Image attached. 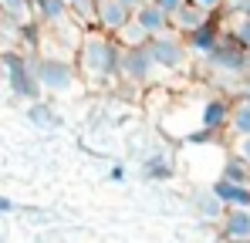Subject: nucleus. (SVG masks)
Masks as SVG:
<instances>
[{"label": "nucleus", "mask_w": 250, "mask_h": 243, "mask_svg": "<svg viewBox=\"0 0 250 243\" xmlns=\"http://www.w3.org/2000/svg\"><path fill=\"white\" fill-rule=\"evenodd\" d=\"M75 54H78V71L88 81L122 78V44H119L115 34L102 31V27H84Z\"/></svg>", "instance_id": "1"}, {"label": "nucleus", "mask_w": 250, "mask_h": 243, "mask_svg": "<svg viewBox=\"0 0 250 243\" xmlns=\"http://www.w3.org/2000/svg\"><path fill=\"white\" fill-rule=\"evenodd\" d=\"M0 68H3V75H7V84H10V91H14V98H21V101H38L44 95V84H41V78H38V71H34V61H31L24 51H17V47L0 51Z\"/></svg>", "instance_id": "2"}, {"label": "nucleus", "mask_w": 250, "mask_h": 243, "mask_svg": "<svg viewBox=\"0 0 250 243\" xmlns=\"http://www.w3.org/2000/svg\"><path fill=\"white\" fill-rule=\"evenodd\" d=\"M31 61H34V71L41 78L44 91L47 95H68L75 84H78V61L64 58V54H41V51H31Z\"/></svg>", "instance_id": "3"}, {"label": "nucleus", "mask_w": 250, "mask_h": 243, "mask_svg": "<svg viewBox=\"0 0 250 243\" xmlns=\"http://www.w3.org/2000/svg\"><path fill=\"white\" fill-rule=\"evenodd\" d=\"M247 58H250V51L240 44V40L233 38V34H223L220 44L209 51L203 61L209 64V71H216V75H227V78H247Z\"/></svg>", "instance_id": "4"}, {"label": "nucleus", "mask_w": 250, "mask_h": 243, "mask_svg": "<svg viewBox=\"0 0 250 243\" xmlns=\"http://www.w3.org/2000/svg\"><path fill=\"white\" fill-rule=\"evenodd\" d=\"M149 51L156 58V68L159 71H183L189 64V44L179 31H166V34H156L149 38Z\"/></svg>", "instance_id": "5"}, {"label": "nucleus", "mask_w": 250, "mask_h": 243, "mask_svg": "<svg viewBox=\"0 0 250 243\" xmlns=\"http://www.w3.org/2000/svg\"><path fill=\"white\" fill-rule=\"evenodd\" d=\"M156 68V58L149 51V44H139V47H125L122 44V81H152Z\"/></svg>", "instance_id": "6"}, {"label": "nucleus", "mask_w": 250, "mask_h": 243, "mask_svg": "<svg viewBox=\"0 0 250 243\" xmlns=\"http://www.w3.org/2000/svg\"><path fill=\"white\" fill-rule=\"evenodd\" d=\"M183 38H186V44H189V51H193V54L207 58L209 51L220 44V38H223V31H220V14H213L207 24H200L196 31H189V34H183Z\"/></svg>", "instance_id": "7"}, {"label": "nucleus", "mask_w": 250, "mask_h": 243, "mask_svg": "<svg viewBox=\"0 0 250 243\" xmlns=\"http://www.w3.org/2000/svg\"><path fill=\"white\" fill-rule=\"evenodd\" d=\"M132 7L122 3V0H98V24L95 27H102V31H108V34H119L125 24L132 20Z\"/></svg>", "instance_id": "8"}, {"label": "nucleus", "mask_w": 250, "mask_h": 243, "mask_svg": "<svg viewBox=\"0 0 250 243\" xmlns=\"http://www.w3.org/2000/svg\"><path fill=\"white\" fill-rule=\"evenodd\" d=\"M230 108H233V101L223 98V95L207 98L203 108H200V122H203V128H209V132H223V128L230 125Z\"/></svg>", "instance_id": "9"}, {"label": "nucleus", "mask_w": 250, "mask_h": 243, "mask_svg": "<svg viewBox=\"0 0 250 243\" xmlns=\"http://www.w3.org/2000/svg\"><path fill=\"white\" fill-rule=\"evenodd\" d=\"M220 237H227V240H250V209L247 206H230L220 216Z\"/></svg>", "instance_id": "10"}, {"label": "nucleus", "mask_w": 250, "mask_h": 243, "mask_svg": "<svg viewBox=\"0 0 250 243\" xmlns=\"http://www.w3.org/2000/svg\"><path fill=\"white\" fill-rule=\"evenodd\" d=\"M142 176L149 179V182H169L172 176H176V159H172V152H149L146 159H142Z\"/></svg>", "instance_id": "11"}, {"label": "nucleus", "mask_w": 250, "mask_h": 243, "mask_svg": "<svg viewBox=\"0 0 250 243\" xmlns=\"http://www.w3.org/2000/svg\"><path fill=\"white\" fill-rule=\"evenodd\" d=\"M209 14L207 7H200L196 0H183V7L172 14V31H179V34H189V31H196L200 24H207Z\"/></svg>", "instance_id": "12"}, {"label": "nucleus", "mask_w": 250, "mask_h": 243, "mask_svg": "<svg viewBox=\"0 0 250 243\" xmlns=\"http://www.w3.org/2000/svg\"><path fill=\"white\" fill-rule=\"evenodd\" d=\"M132 17H135V20H139V24H142V27H146L152 38H156V34H166V31H172V17H169L163 7H156L152 0H146L142 7H135V14H132Z\"/></svg>", "instance_id": "13"}, {"label": "nucleus", "mask_w": 250, "mask_h": 243, "mask_svg": "<svg viewBox=\"0 0 250 243\" xmlns=\"http://www.w3.org/2000/svg\"><path fill=\"white\" fill-rule=\"evenodd\" d=\"M213 193L223 200L227 209H230V206H247L250 209V182H233V179L220 176V179L213 182Z\"/></svg>", "instance_id": "14"}, {"label": "nucleus", "mask_w": 250, "mask_h": 243, "mask_svg": "<svg viewBox=\"0 0 250 243\" xmlns=\"http://www.w3.org/2000/svg\"><path fill=\"white\" fill-rule=\"evenodd\" d=\"M189 206H193V213L203 216V220H220V216L227 213V206L213 193V186H209V189H196V193L189 196Z\"/></svg>", "instance_id": "15"}, {"label": "nucleus", "mask_w": 250, "mask_h": 243, "mask_svg": "<svg viewBox=\"0 0 250 243\" xmlns=\"http://www.w3.org/2000/svg\"><path fill=\"white\" fill-rule=\"evenodd\" d=\"M34 14H38L41 24L51 27L64 17H71V7H68V0H34Z\"/></svg>", "instance_id": "16"}, {"label": "nucleus", "mask_w": 250, "mask_h": 243, "mask_svg": "<svg viewBox=\"0 0 250 243\" xmlns=\"http://www.w3.org/2000/svg\"><path fill=\"white\" fill-rule=\"evenodd\" d=\"M227 128L233 132V139L250 135V98L247 95H237V101H233V108H230V125H227Z\"/></svg>", "instance_id": "17"}, {"label": "nucleus", "mask_w": 250, "mask_h": 243, "mask_svg": "<svg viewBox=\"0 0 250 243\" xmlns=\"http://www.w3.org/2000/svg\"><path fill=\"white\" fill-rule=\"evenodd\" d=\"M27 119L31 125H38V128H61V115L47 105V101H27Z\"/></svg>", "instance_id": "18"}, {"label": "nucleus", "mask_w": 250, "mask_h": 243, "mask_svg": "<svg viewBox=\"0 0 250 243\" xmlns=\"http://www.w3.org/2000/svg\"><path fill=\"white\" fill-rule=\"evenodd\" d=\"M220 176H227L233 182H250V162L240 152H230L227 162H223V169H220Z\"/></svg>", "instance_id": "19"}, {"label": "nucleus", "mask_w": 250, "mask_h": 243, "mask_svg": "<svg viewBox=\"0 0 250 243\" xmlns=\"http://www.w3.org/2000/svg\"><path fill=\"white\" fill-rule=\"evenodd\" d=\"M68 7H71V17L82 27H95L98 24V0H68Z\"/></svg>", "instance_id": "20"}, {"label": "nucleus", "mask_w": 250, "mask_h": 243, "mask_svg": "<svg viewBox=\"0 0 250 243\" xmlns=\"http://www.w3.org/2000/svg\"><path fill=\"white\" fill-rule=\"evenodd\" d=\"M115 38H119V44H125V47H139V44H149V38H152V34H149V31H146V27L132 17L122 31L115 34Z\"/></svg>", "instance_id": "21"}, {"label": "nucleus", "mask_w": 250, "mask_h": 243, "mask_svg": "<svg viewBox=\"0 0 250 243\" xmlns=\"http://www.w3.org/2000/svg\"><path fill=\"white\" fill-rule=\"evenodd\" d=\"M17 44H24V47H31V51H41V20H27V17H24Z\"/></svg>", "instance_id": "22"}, {"label": "nucleus", "mask_w": 250, "mask_h": 243, "mask_svg": "<svg viewBox=\"0 0 250 243\" xmlns=\"http://www.w3.org/2000/svg\"><path fill=\"white\" fill-rule=\"evenodd\" d=\"M0 10L17 14V17H27V14L34 10V0H0Z\"/></svg>", "instance_id": "23"}, {"label": "nucleus", "mask_w": 250, "mask_h": 243, "mask_svg": "<svg viewBox=\"0 0 250 243\" xmlns=\"http://www.w3.org/2000/svg\"><path fill=\"white\" fill-rule=\"evenodd\" d=\"M230 34H233V38H237V40H240V44H244V47L250 51V17H237Z\"/></svg>", "instance_id": "24"}, {"label": "nucleus", "mask_w": 250, "mask_h": 243, "mask_svg": "<svg viewBox=\"0 0 250 243\" xmlns=\"http://www.w3.org/2000/svg\"><path fill=\"white\" fill-rule=\"evenodd\" d=\"M223 10L233 14V17H250V0H227Z\"/></svg>", "instance_id": "25"}, {"label": "nucleus", "mask_w": 250, "mask_h": 243, "mask_svg": "<svg viewBox=\"0 0 250 243\" xmlns=\"http://www.w3.org/2000/svg\"><path fill=\"white\" fill-rule=\"evenodd\" d=\"M233 152H240V156H244V159L250 162V135H240V139H237V145H233Z\"/></svg>", "instance_id": "26"}, {"label": "nucleus", "mask_w": 250, "mask_h": 243, "mask_svg": "<svg viewBox=\"0 0 250 243\" xmlns=\"http://www.w3.org/2000/svg\"><path fill=\"white\" fill-rule=\"evenodd\" d=\"M152 3H156V7H163L169 17H172V14H176V10L183 7V0H152Z\"/></svg>", "instance_id": "27"}, {"label": "nucleus", "mask_w": 250, "mask_h": 243, "mask_svg": "<svg viewBox=\"0 0 250 243\" xmlns=\"http://www.w3.org/2000/svg\"><path fill=\"white\" fill-rule=\"evenodd\" d=\"M196 3H200V7H207L209 14H220V10H223V3H227V0H196Z\"/></svg>", "instance_id": "28"}, {"label": "nucleus", "mask_w": 250, "mask_h": 243, "mask_svg": "<svg viewBox=\"0 0 250 243\" xmlns=\"http://www.w3.org/2000/svg\"><path fill=\"white\" fill-rule=\"evenodd\" d=\"M0 213H14V202L7 200V196H0Z\"/></svg>", "instance_id": "29"}, {"label": "nucleus", "mask_w": 250, "mask_h": 243, "mask_svg": "<svg viewBox=\"0 0 250 243\" xmlns=\"http://www.w3.org/2000/svg\"><path fill=\"white\" fill-rule=\"evenodd\" d=\"M112 179H115V182H122V179H125V172H122V165H115V169H112Z\"/></svg>", "instance_id": "30"}, {"label": "nucleus", "mask_w": 250, "mask_h": 243, "mask_svg": "<svg viewBox=\"0 0 250 243\" xmlns=\"http://www.w3.org/2000/svg\"><path fill=\"white\" fill-rule=\"evenodd\" d=\"M122 3H128V7H132V10H135V7H142V3H146V0H122Z\"/></svg>", "instance_id": "31"}]
</instances>
